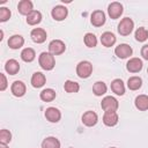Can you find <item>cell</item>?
Here are the masks:
<instances>
[{"mask_svg": "<svg viewBox=\"0 0 148 148\" xmlns=\"http://www.w3.org/2000/svg\"><path fill=\"white\" fill-rule=\"evenodd\" d=\"M38 62H39V66H40L44 71H51V69H53V67L56 66L54 56L51 54L50 52H42V53L39 54Z\"/></svg>", "mask_w": 148, "mask_h": 148, "instance_id": "6da1fadb", "label": "cell"}, {"mask_svg": "<svg viewBox=\"0 0 148 148\" xmlns=\"http://www.w3.org/2000/svg\"><path fill=\"white\" fill-rule=\"evenodd\" d=\"M92 73V65L90 61L88 60H83V61H80L76 66V74L81 79H87L91 75Z\"/></svg>", "mask_w": 148, "mask_h": 148, "instance_id": "7a4b0ae2", "label": "cell"}, {"mask_svg": "<svg viewBox=\"0 0 148 148\" xmlns=\"http://www.w3.org/2000/svg\"><path fill=\"white\" fill-rule=\"evenodd\" d=\"M134 28V22L130 17H124L118 24V32L121 36H128Z\"/></svg>", "mask_w": 148, "mask_h": 148, "instance_id": "3957f363", "label": "cell"}, {"mask_svg": "<svg viewBox=\"0 0 148 148\" xmlns=\"http://www.w3.org/2000/svg\"><path fill=\"white\" fill-rule=\"evenodd\" d=\"M65 50H66V45L60 39H53L49 44V52L53 56H59V54L64 53Z\"/></svg>", "mask_w": 148, "mask_h": 148, "instance_id": "277c9868", "label": "cell"}, {"mask_svg": "<svg viewBox=\"0 0 148 148\" xmlns=\"http://www.w3.org/2000/svg\"><path fill=\"white\" fill-rule=\"evenodd\" d=\"M101 106L104 111H117L118 106H119V103L118 101L112 97V96H106L102 99L101 102Z\"/></svg>", "mask_w": 148, "mask_h": 148, "instance_id": "5b68a950", "label": "cell"}, {"mask_svg": "<svg viewBox=\"0 0 148 148\" xmlns=\"http://www.w3.org/2000/svg\"><path fill=\"white\" fill-rule=\"evenodd\" d=\"M132 53H133V50H132V47L128 45V44H119L118 46H116V49H114V54L118 57V58H120V59H126V58H128L130 56H132Z\"/></svg>", "mask_w": 148, "mask_h": 148, "instance_id": "8992f818", "label": "cell"}, {"mask_svg": "<svg viewBox=\"0 0 148 148\" xmlns=\"http://www.w3.org/2000/svg\"><path fill=\"white\" fill-rule=\"evenodd\" d=\"M123 12H124L123 5H121L120 2H117V1L111 2V3L109 5V7H108V14H109V16H110L111 18H113V20L120 17V15L123 14Z\"/></svg>", "mask_w": 148, "mask_h": 148, "instance_id": "52a82bcc", "label": "cell"}, {"mask_svg": "<svg viewBox=\"0 0 148 148\" xmlns=\"http://www.w3.org/2000/svg\"><path fill=\"white\" fill-rule=\"evenodd\" d=\"M51 15L52 17L56 20V21H62L67 17L68 15V9L65 7V6H61V5H58L56 6L52 12H51Z\"/></svg>", "mask_w": 148, "mask_h": 148, "instance_id": "ba28073f", "label": "cell"}, {"mask_svg": "<svg viewBox=\"0 0 148 148\" xmlns=\"http://www.w3.org/2000/svg\"><path fill=\"white\" fill-rule=\"evenodd\" d=\"M97 121H98V116L94 111H86L82 116V123L88 127L95 126L97 124Z\"/></svg>", "mask_w": 148, "mask_h": 148, "instance_id": "9c48e42d", "label": "cell"}, {"mask_svg": "<svg viewBox=\"0 0 148 148\" xmlns=\"http://www.w3.org/2000/svg\"><path fill=\"white\" fill-rule=\"evenodd\" d=\"M118 120H119V117H118V113L116 111H105L104 112V116H103L104 125L112 127V126L118 124Z\"/></svg>", "mask_w": 148, "mask_h": 148, "instance_id": "30bf717a", "label": "cell"}, {"mask_svg": "<svg viewBox=\"0 0 148 148\" xmlns=\"http://www.w3.org/2000/svg\"><path fill=\"white\" fill-rule=\"evenodd\" d=\"M30 36H31V39L35 43H37V44L44 43L46 40V37H47L46 31L44 29H42V28H35V29H32Z\"/></svg>", "mask_w": 148, "mask_h": 148, "instance_id": "8fae6325", "label": "cell"}, {"mask_svg": "<svg viewBox=\"0 0 148 148\" xmlns=\"http://www.w3.org/2000/svg\"><path fill=\"white\" fill-rule=\"evenodd\" d=\"M142 66H143L142 60L139 59V58H131L127 61V64H126V68L131 73H138V72H140L142 69Z\"/></svg>", "mask_w": 148, "mask_h": 148, "instance_id": "7c38bea8", "label": "cell"}, {"mask_svg": "<svg viewBox=\"0 0 148 148\" xmlns=\"http://www.w3.org/2000/svg\"><path fill=\"white\" fill-rule=\"evenodd\" d=\"M45 118L50 121V123H58L61 118V112L57 109V108H47L45 110Z\"/></svg>", "mask_w": 148, "mask_h": 148, "instance_id": "4fadbf2b", "label": "cell"}, {"mask_svg": "<svg viewBox=\"0 0 148 148\" xmlns=\"http://www.w3.org/2000/svg\"><path fill=\"white\" fill-rule=\"evenodd\" d=\"M90 22L95 27H102L105 23V14L103 10H95L91 14Z\"/></svg>", "mask_w": 148, "mask_h": 148, "instance_id": "5bb4252c", "label": "cell"}, {"mask_svg": "<svg viewBox=\"0 0 148 148\" xmlns=\"http://www.w3.org/2000/svg\"><path fill=\"white\" fill-rule=\"evenodd\" d=\"M10 90H12V94L16 97H22L24 94H25V84L22 82V81H14L12 87H10Z\"/></svg>", "mask_w": 148, "mask_h": 148, "instance_id": "9a60e30c", "label": "cell"}, {"mask_svg": "<svg viewBox=\"0 0 148 148\" xmlns=\"http://www.w3.org/2000/svg\"><path fill=\"white\" fill-rule=\"evenodd\" d=\"M17 9L22 15H29L34 10V5L30 0H21L17 5Z\"/></svg>", "mask_w": 148, "mask_h": 148, "instance_id": "2e32d148", "label": "cell"}, {"mask_svg": "<svg viewBox=\"0 0 148 148\" xmlns=\"http://www.w3.org/2000/svg\"><path fill=\"white\" fill-rule=\"evenodd\" d=\"M23 44H24V38L21 35H13L8 39V46L13 50H17V49L22 47Z\"/></svg>", "mask_w": 148, "mask_h": 148, "instance_id": "e0dca14e", "label": "cell"}, {"mask_svg": "<svg viewBox=\"0 0 148 148\" xmlns=\"http://www.w3.org/2000/svg\"><path fill=\"white\" fill-rule=\"evenodd\" d=\"M45 82H46V77H45V75L43 73L36 72V73L32 74V76H31V84H32V87L40 88V87H43L45 84Z\"/></svg>", "mask_w": 148, "mask_h": 148, "instance_id": "ac0fdd59", "label": "cell"}, {"mask_svg": "<svg viewBox=\"0 0 148 148\" xmlns=\"http://www.w3.org/2000/svg\"><path fill=\"white\" fill-rule=\"evenodd\" d=\"M101 43L102 45H104L105 47H110V46H113V44L116 43V36L110 32V31H105L102 34L101 36Z\"/></svg>", "mask_w": 148, "mask_h": 148, "instance_id": "d6986e66", "label": "cell"}, {"mask_svg": "<svg viewBox=\"0 0 148 148\" xmlns=\"http://www.w3.org/2000/svg\"><path fill=\"white\" fill-rule=\"evenodd\" d=\"M111 90L118 95V96H123L125 94V86H124V82L120 80V79H114L112 82H111Z\"/></svg>", "mask_w": 148, "mask_h": 148, "instance_id": "ffe728a7", "label": "cell"}, {"mask_svg": "<svg viewBox=\"0 0 148 148\" xmlns=\"http://www.w3.org/2000/svg\"><path fill=\"white\" fill-rule=\"evenodd\" d=\"M135 108L140 111H146L148 110V96L147 95H139L135 97L134 101Z\"/></svg>", "mask_w": 148, "mask_h": 148, "instance_id": "44dd1931", "label": "cell"}, {"mask_svg": "<svg viewBox=\"0 0 148 148\" xmlns=\"http://www.w3.org/2000/svg\"><path fill=\"white\" fill-rule=\"evenodd\" d=\"M5 69H6V72H7L8 74L15 75V74L20 71V64H18V61L15 60V59H9V60L6 62V65H5Z\"/></svg>", "mask_w": 148, "mask_h": 148, "instance_id": "7402d4cb", "label": "cell"}, {"mask_svg": "<svg viewBox=\"0 0 148 148\" xmlns=\"http://www.w3.org/2000/svg\"><path fill=\"white\" fill-rule=\"evenodd\" d=\"M42 148H60V141L54 136H47L43 140Z\"/></svg>", "mask_w": 148, "mask_h": 148, "instance_id": "603a6c76", "label": "cell"}, {"mask_svg": "<svg viewBox=\"0 0 148 148\" xmlns=\"http://www.w3.org/2000/svg\"><path fill=\"white\" fill-rule=\"evenodd\" d=\"M42 21V13L38 10H32L27 16V23L29 25H36Z\"/></svg>", "mask_w": 148, "mask_h": 148, "instance_id": "cb8c5ba5", "label": "cell"}, {"mask_svg": "<svg viewBox=\"0 0 148 148\" xmlns=\"http://www.w3.org/2000/svg\"><path fill=\"white\" fill-rule=\"evenodd\" d=\"M35 57H36V53L31 47H25L21 52V59L25 62H31L35 59Z\"/></svg>", "mask_w": 148, "mask_h": 148, "instance_id": "d4e9b609", "label": "cell"}, {"mask_svg": "<svg viewBox=\"0 0 148 148\" xmlns=\"http://www.w3.org/2000/svg\"><path fill=\"white\" fill-rule=\"evenodd\" d=\"M106 90H108V87H106V84H105L103 81H97V82H95L94 86H92V92H94L96 96H102V95H104V94L106 92Z\"/></svg>", "mask_w": 148, "mask_h": 148, "instance_id": "484cf974", "label": "cell"}, {"mask_svg": "<svg viewBox=\"0 0 148 148\" xmlns=\"http://www.w3.org/2000/svg\"><path fill=\"white\" fill-rule=\"evenodd\" d=\"M39 97L44 102H51V101H53L56 98V91L53 89H51V88H46V89L40 91Z\"/></svg>", "mask_w": 148, "mask_h": 148, "instance_id": "4316f807", "label": "cell"}, {"mask_svg": "<svg viewBox=\"0 0 148 148\" xmlns=\"http://www.w3.org/2000/svg\"><path fill=\"white\" fill-rule=\"evenodd\" d=\"M142 86V79L139 76H132L127 80V87L131 90H138Z\"/></svg>", "mask_w": 148, "mask_h": 148, "instance_id": "83f0119b", "label": "cell"}, {"mask_svg": "<svg viewBox=\"0 0 148 148\" xmlns=\"http://www.w3.org/2000/svg\"><path fill=\"white\" fill-rule=\"evenodd\" d=\"M64 89H65L66 92H69V94H72V92H77L79 89H80V86H79V83L75 82V81L67 80V81L64 83Z\"/></svg>", "mask_w": 148, "mask_h": 148, "instance_id": "f1b7e54d", "label": "cell"}, {"mask_svg": "<svg viewBox=\"0 0 148 148\" xmlns=\"http://www.w3.org/2000/svg\"><path fill=\"white\" fill-rule=\"evenodd\" d=\"M83 40H84L86 46H88V47H95V46L97 45V38H96V36H95L94 34H91V32L86 34Z\"/></svg>", "mask_w": 148, "mask_h": 148, "instance_id": "f546056e", "label": "cell"}, {"mask_svg": "<svg viewBox=\"0 0 148 148\" xmlns=\"http://www.w3.org/2000/svg\"><path fill=\"white\" fill-rule=\"evenodd\" d=\"M148 38V30L143 27H140L135 31V39L138 42H145Z\"/></svg>", "mask_w": 148, "mask_h": 148, "instance_id": "4dcf8cb0", "label": "cell"}, {"mask_svg": "<svg viewBox=\"0 0 148 148\" xmlns=\"http://www.w3.org/2000/svg\"><path fill=\"white\" fill-rule=\"evenodd\" d=\"M10 140H12V133L6 128L1 130L0 131V143L7 145L10 142Z\"/></svg>", "mask_w": 148, "mask_h": 148, "instance_id": "1f68e13d", "label": "cell"}, {"mask_svg": "<svg viewBox=\"0 0 148 148\" xmlns=\"http://www.w3.org/2000/svg\"><path fill=\"white\" fill-rule=\"evenodd\" d=\"M12 13L8 8L6 7H1L0 8V22H6L7 20H9Z\"/></svg>", "mask_w": 148, "mask_h": 148, "instance_id": "d6a6232c", "label": "cell"}, {"mask_svg": "<svg viewBox=\"0 0 148 148\" xmlns=\"http://www.w3.org/2000/svg\"><path fill=\"white\" fill-rule=\"evenodd\" d=\"M0 77H1V84H0V90L3 91L6 88H7V79L5 76V74L0 73Z\"/></svg>", "mask_w": 148, "mask_h": 148, "instance_id": "836d02e7", "label": "cell"}, {"mask_svg": "<svg viewBox=\"0 0 148 148\" xmlns=\"http://www.w3.org/2000/svg\"><path fill=\"white\" fill-rule=\"evenodd\" d=\"M141 56H142L143 59L148 60V44H146V45L142 46V49H141Z\"/></svg>", "mask_w": 148, "mask_h": 148, "instance_id": "e575fe53", "label": "cell"}, {"mask_svg": "<svg viewBox=\"0 0 148 148\" xmlns=\"http://www.w3.org/2000/svg\"><path fill=\"white\" fill-rule=\"evenodd\" d=\"M0 148H8V146L5 143H0Z\"/></svg>", "mask_w": 148, "mask_h": 148, "instance_id": "d590c367", "label": "cell"}, {"mask_svg": "<svg viewBox=\"0 0 148 148\" xmlns=\"http://www.w3.org/2000/svg\"><path fill=\"white\" fill-rule=\"evenodd\" d=\"M110 148H116V147H110Z\"/></svg>", "mask_w": 148, "mask_h": 148, "instance_id": "8d00e7d4", "label": "cell"}, {"mask_svg": "<svg viewBox=\"0 0 148 148\" xmlns=\"http://www.w3.org/2000/svg\"><path fill=\"white\" fill-rule=\"evenodd\" d=\"M147 73H148V69H147Z\"/></svg>", "mask_w": 148, "mask_h": 148, "instance_id": "74e56055", "label": "cell"}, {"mask_svg": "<svg viewBox=\"0 0 148 148\" xmlns=\"http://www.w3.org/2000/svg\"><path fill=\"white\" fill-rule=\"evenodd\" d=\"M69 148H72V147H69Z\"/></svg>", "mask_w": 148, "mask_h": 148, "instance_id": "f35d334b", "label": "cell"}]
</instances>
